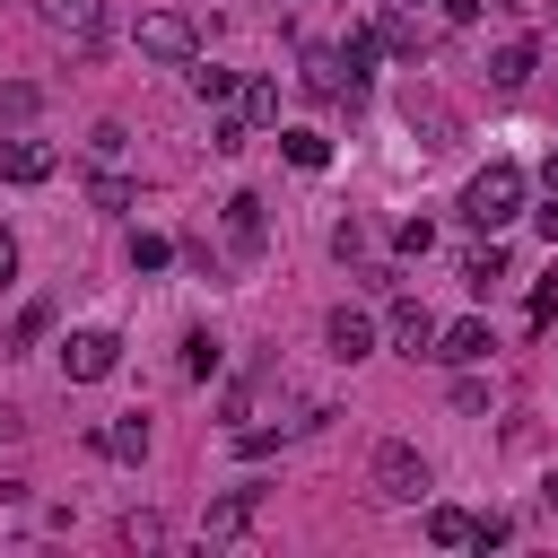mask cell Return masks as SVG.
Listing matches in <instances>:
<instances>
[{
	"label": "cell",
	"instance_id": "cell-1",
	"mask_svg": "<svg viewBox=\"0 0 558 558\" xmlns=\"http://www.w3.org/2000/svg\"><path fill=\"white\" fill-rule=\"evenodd\" d=\"M514 209H523V166H514V157H488V166H480V174L462 183V218L497 235V227H506Z\"/></svg>",
	"mask_w": 558,
	"mask_h": 558
},
{
	"label": "cell",
	"instance_id": "cell-2",
	"mask_svg": "<svg viewBox=\"0 0 558 558\" xmlns=\"http://www.w3.org/2000/svg\"><path fill=\"white\" fill-rule=\"evenodd\" d=\"M375 497L418 506V497H427V453H418V445H401V436H384V445H375Z\"/></svg>",
	"mask_w": 558,
	"mask_h": 558
},
{
	"label": "cell",
	"instance_id": "cell-3",
	"mask_svg": "<svg viewBox=\"0 0 558 558\" xmlns=\"http://www.w3.org/2000/svg\"><path fill=\"white\" fill-rule=\"evenodd\" d=\"M113 366H122V340H113V331H70V340H61V375H70V384H105Z\"/></svg>",
	"mask_w": 558,
	"mask_h": 558
},
{
	"label": "cell",
	"instance_id": "cell-4",
	"mask_svg": "<svg viewBox=\"0 0 558 558\" xmlns=\"http://www.w3.org/2000/svg\"><path fill=\"white\" fill-rule=\"evenodd\" d=\"M140 52H148V61H192L201 35H192L183 9H148V17H140Z\"/></svg>",
	"mask_w": 558,
	"mask_h": 558
},
{
	"label": "cell",
	"instance_id": "cell-5",
	"mask_svg": "<svg viewBox=\"0 0 558 558\" xmlns=\"http://www.w3.org/2000/svg\"><path fill=\"white\" fill-rule=\"evenodd\" d=\"M35 9H44V26H52L61 44H78V52L105 44V0H35Z\"/></svg>",
	"mask_w": 558,
	"mask_h": 558
},
{
	"label": "cell",
	"instance_id": "cell-6",
	"mask_svg": "<svg viewBox=\"0 0 558 558\" xmlns=\"http://www.w3.org/2000/svg\"><path fill=\"white\" fill-rule=\"evenodd\" d=\"M488 349H497V340H488V323H480V314H462V323H436V349H427V357H445V366H480Z\"/></svg>",
	"mask_w": 558,
	"mask_h": 558
},
{
	"label": "cell",
	"instance_id": "cell-7",
	"mask_svg": "<svg viewBox=\"0 0 558 558\" xmlns=\"http://www.w3.org/2000/svg\"><path fill=\"white\" fill-rule=\"evenodd\" d=\"M262 514V488H227V497H209V514H201V532L209 541H244V523Z\"/></svg>",
	"mask_w": 558,
	"mask_h": 558
},
{
	"label": "cell",
	"instance_id": "cell-8",
	"mask_svg": "<svg viewBox=\"0 0 558 558\" xmlns=\"http://www.w3.org/2000/svg\"><path fill=\"white\" fill-rule=\"evenodd\" d=\"M52 148L44 140H0V183H52Z\"/></svg>",
	"mask_w": 558,
	"mask_h": 558
},
{
	"label": "cell",
	"instance_id": "cell-9",
	"mask_svg": "<svg viewBox=\"0 0 558 558\" xmlns=\"http://www.w3.org/2000/svg\"><path fill=\"white\" fill-rule=\"evenodd\" d=\"M296 78H305V96H323V105H340V96H357V78H340V52H331V44H314Z\"/></svg>",
	"mask_w": 558,
	"mask_h": 558
},
{
	"label": "cell",
	"instance_id": "cell-10",
	"mask_svg": "<svg viewBox=\"0 0 558 558\" xmlns=\"http://www.w3.org/2000/svg\"><path fill=\"white\" fill-rule=\"evenodd\" d=\"M227 244H235L244 262L270 244V218H262V201H253V192H235V201H227Z\"/></svg>",
	"mask_w": 558,
	"mask_h": 558
},
{
	"label": "cell",
	"instance_id": "cell-11",
	"mask_svg": "<svg viewBox=\"0 0 558 558\" xmlns=\"http://www.w3.org/2000/svg\"><path fill=\"white\" fill-rule=\"evenodd\" d=\"M323 340H331V357H349V366H357V357L375 349V323H366L357 305H331V323H323Z\"/></svg>",
	"mask_w": 558,
	"mask_h": 558
},
{
	"label": "cell",
	"instance_id": "cell-12",
	"mask_svg": "<svg viewBox=\"0 0 558 558\" xmlns=\"http://www.w3.org/2000/svg\"><path fill=\"white\" fill-rule=\"evenodd\" d=\"M392 340H401L410 357H427V349H436V314H427L418 296H392Z\"/></svg>",
	"mask_w": 558,
	"mask_h": 558
},
{
	"label": "cell",
	"instance_id": "cell-13",
	"mask_svg": "<svg viewBox=\"0 0 558 558\" xmlns=\"http://www.w3.org/2000/svg\"><path fill=\"white\" fill-rule=\"evenodd\" d=\"M96 445H105L113 462H140V453H148V418H140V410H122V418H105V427H96Z\"/></svg>",
	"mask_w": 558,
	"mask_h": 558
},
{
	"label": "cell",
	"instance_id": "cell-14",
	"mask_svg": "<svg viewBox=\"0 0 558 558\" xmlns=\"http://www.w3.org/2000/svg\"><path fill=\"white\" fill-rule=\"evenodd\" d=\"M532 70H541V44H532V35H514V44H497V61H488V78H497V87H523Z\"/></svg>",
	"mask_w": 558,
	"mask_h": 558
},
{
	"label": "cell",
	"instance_id": "cell-15",
	"mask_svg": "<svg viewBox=\"0 0 558 558\" xmlns=\"http://www.w3.org/2000/svg\"><path fill=\"white\" fill-rule=\"evenodd\" d=\"M401 122H410V131H418L427 148H445V140H453V113H445L436 96H418V87H410V105H401Z\"/></svg>",
	"mask_w": 558,
	"mask_h": 558
},
{
	"label": "cell",
	"instance_id": "cell-16",
	"mask_svg": "<svg viewBox=\"0 0 558 558\" xmlns=\"http://www.w3.org/2000/svg\"><path fill=\"white\" fill-rule=\"evenodd\" d=\"M471 532H480V514H462V506H427V541H436V549H471Z\"/></svg>",
	"mask_w": 558,
	"mask_h": 558
},
{
	"label": "cell",
	"instance_id": "cell-17",
	"mask_svg": "<svg viewBox=\"0 0 558 558\" xmlns=\"http://www.w3.org/2000/svg\"><path fill=\"white\" fill-rule=\"evenodd\" d=\"M375 52H384V35H375V26H349V44H340V70H349V78L366 87V70H375Z\"/></svg>",
	"mask_w": 558,
	"mask_h": 558
},
{
	"label": "cell",
	"instance_id": "cell-18",
	"mask_svg": "<svg viewBox=\"0 0 558 558\" xmlns=\"http://www.w3.org/2000/svg\"><path fill=\"white\" fill-rule=\"evenodd\" d=\"M183 70H192V96H201V105H227V96H235V70H218V61H201V52H192Z\"/></svg>",
	"mask_w": 558,
	"mask_h": 558
},
{
	"label": "cell",
	"instance_id": "cell-19",
	"mask_svg": "<svg viewBox=\"0 0 558 558\" xmlns=\"http://www.w3.org/2000/svg\"><path fill=\"white\" fill-rule=\"evenodd\" d=\"M279 148H288V166H305V174L331 166V140H323V131H279Z\"/></svg>",
	"mask_w": 558,
	"mask_h": 558
},
{
	"label": "cell",
	"instance_id": "cell-20",
	"mask_svg": "<svg viewBox=\"0 0 558 558\" xmlns=\"http://www.w3.org/2000/svg\"><path fill=\"white\" fill-rule=\"evenodd\" d=\"M375 35H384V52H401V61H418V17H401V9H392V17L375 26Z\"/></svg>",
	"mask_w": 558,
	"mask_h": 558
},
{
	"label": "cell",
	"instance_id": "cell-21",
	"mask_svg": "<svg viewBox=\"0 0 558 558\" xmlns=\"http://www.w3.org/2000/svg\"><path fill=\"white\" fill-rule=\"evenodd\" d=\"M218 357H227V349H218L209 331H183V375H218Z\"/></svg>",
	"mask_w": 558,
	"mask_h": 558
},
{
	"label": "cell",
	"instance_id": "cell-22",
	"mask_svg": "<svg viewBox=\"0 0 558 558\" xmlns=\"http://www.w3.org/2000/svg\"><path fill=\"white\" fill-rule=\"evenodd\" d=\"M35 105H44V87H35V78H9V87H0V122H26Z\"/></svg>",
	"mask_w": 558,
	"mask_h": 558
},
{
	"label": "cell",
	"instance_id": "cell-23",
	"mask_svg": "<svg viewBox=\"0 0 558 558\" xmlns=\"http://www.w3.org/2000/svg\"><path fill=\"white\" fill-rule=\"evenodd\" d=\"M244 122H279V78H253L244 87Z\"/></svg>",
	"mask_w": 558,
	"mask_h": 558
},
{
	"label": "cell",
	"instance_id": "cell-24",
	"mask_svg": "<svg viewBox=\"0 0 558 558\" xmlns=\"http://www.w3.org/2000/svg\"><path fill=\"white\" fill-rule=\"evenodd\" d=\"M462 279H471V288H480V296H488V288H497V279H506V253H497V244H488V253H471V262H462Z\"/></svg>",
	"mask_w": 558,
	"mask_h": 558
},
{
	"label": "cell",
	"instance_id": "cell-25",
	"mask_svg": "<svg viewBox=\"0 0 558 558\" xmlns=\"http://www.w3.org/2000/svg\"><path fill=\"white\" fill-rule=\"evenodd\" d=\"M87 201H96V209H131V183H122V174H87Z\"/></svg>",
	"mask_w": 558,
	"mask_h": 558
},
{
	"label": "cell",
	"instance_id": "cell-26",
	"mask_svg": "<svg viewBox=\"0 0 558 558\" xmlns=\"http://www.w3.org/2000/svg\"><path fill=\"white\" fill-rule=\"evenodd\" d=\"M166 262H174L166 235H131V270H166Z\"/></svg>",
	"mask_w": 558,
	"mask_h": 558
},
{
	"label": "cell",
	"instance_id": "cell-27",
	"mask_svg": "<svg viewBox=\"0 0 558 558\" xmlns=\"http://www.w3.org/2000/svg\"><path fill=\"white\" fill-rule=\"evenodd\" d=\"M44 323H52V305H26V314H17V331H9V349H35V340H44Z\"/></svg>",
	"mask_w": 558,
	"mask_h": 558
},
{
	"label": "cell",
	"instance_id": "cell-28",
	"mask_svg": "<svg viewBox=\"0 0 558 558\" xmlns=\"http://www.w3.org/2000/svg\"><path fill=\"white\" fill-rule=\"evenodd\" d=\"M122 541H131V549H157L166 523H157V514H122Z\"/></svg>",
	"mask_w": 558,
	"mask_h": 558
},
{
	"label": "cell",
	"instance_id": "cell-29",
	"mask_svg": "<svg viewBox=\"0 0 558 558\" xmlns=\"http://www.w3.org/2000/svg\"><path fill=\"white\" fill-rule=\"evenodd\" d=\"M331 253H340V262H357V253H366V227H357V218H340V227H331Z\"/></svg>",
	"mask_w": 558,
	"mask_h": 558
},
{
	"label": "cell",
	"instance_id": "cell-30",
	"mask_svg": "<svg viewBox=\"0 0 558 558\" xmlns=\"http://www.w3.org/2000/svg\"><path fill=\"white\" fill-rule=\"evenodd\" d=\"M453 410H462V418H480V410H488V384H480V375H462V384H453Z\"/></svg>",
	"mask_w": 558,
	"mask_h": 558
},
{
	"label": "cell",
	"instance_id": "cell-31",
	"mask_svg": "<svg viewBox=\"0 0 558 558\" xmlns=\"http://www.w3.org/2000/svg\"><path fill=\"white\" fill-rule=\"evenodd\" d=\"M506 541H514V523H506V514H480V532H471V549H506Z\"/></svg>",
	"mask_w": 558,
	"mask_h": 558
},
{
	"label": "cell",
	"instance_id": "cell-32",
	"mask_svg": "<svg viewBox=\"0 0 558 558\" xmlns=\"http://www.w3.org/2000/svg\"><path fill=\"white\" fill-rule=\"evenodd\" d=\"M244 140H253V131H244V122H235V113H227V122H218V131H209V148H218V157H235V148H244Z\"/></svg>",
	"mask_w": 558,
	"mask_h": 558
},
{
	"label": "cell",
	"instance_id": "cell-33",
	"mask_svg": "<svg viewBox=\"0 0 558 558\" xmlns=\"http://www.w3.org/2000/svg\"><path fill=\"white\" fill-rule=\"evenodd\" d=\"M392 244H401V253H427V244H436V227H427V218H401V235H392Z\"/></svg>",
	"mask_w": 558,
	"mask_h": 558
},
{
	"label": "cell",
	"instance_id": "cell-34",
	"mask_svg": "<svg viewBox=\"0 0 558 558\" xmlns=\"http://www.w3.org/2000/svg\"><path fill=\"white\" fill-rule=\"evenodd\" d=\"M270 445H279V427H244V436H235V453H244V462H262Z\"/></svg>",
	"mask_w": 558,
	"mask_h": 558
},
{
	"label": "cell",
	"instance_id": "cell-35",
	"mask_svg": "<svg viewBox=\"0 0 558 558\" xmlns=\"http://www.w3.org/2000/svg\"><path fill=\"white\" fill-rule=\"evenodd\" d=\"M436 9H445V26H471L480 17V0H436Z\"/></svg>",
	"mask_w": 558,
	"mask_h": 558
},
{
	"label": "cell",
	"instance_id": "cell-36",
	"mask_svg": "<svg viewBox=\"0 0 558 558\" xmlns=\"http://www.w3.org/2000/svg\"><path fill=\"white\" fill-rule=\"evenodd\" d=\"M9 279H17V235L0 227V288H9Z\"/></svg>",
	"mask_w": 558,
	"mask_h": 558
},
{
	"label": "cell",
	"instance_id": "cell-37",
	"mask_svg": "<svg viewBox=\"0 0 558 558\" xmlns=\"http://www.w3.org/2000/svg\"><path fill=\"white\" fill-rule=\"evenodd\" d=\"M541 235H549V244H558V192H549V209H541Z\"/></svg>",
	"mask_w": 558,
	"mask_h": 558
},
{
	"label": "cell",
	"instance_id": "cell-38",
	"mask_svg": "<svg viewBox=\"0 0 558 558\" xmlns=\"http://www.w3.org/2000/svg\"><path fill=\"white\" fill-rule=\"evenodd\" d=\"M541 183H549V192H558V148H549V166H541Z\"/></svg>",
	"mask_w": 558,
	"mask_h": 558
},
{
	"label": "cell",
	"instance_id": "cell-39",
	"mask_svg": "<svg viewBox=\"0 0 558 558\" xmlns=\"http://www.w3.org/2000/svg\"><path fill=\"white\" fill-rule=\"evenodd\" d=\"M541 497H549V514H558V480H549V488H541Z\"/></svg>",
	"mask_w": 558,
	"mask_h": 558
},
{
	"label": "cell",
	"instance_id": "cell-40",
	"mask_svg": "<svg viewBox=\"0 0 558 558\" xmlns=\"http://www.w3.org/2000/svg\"><path fill=\"white\" fill-rule=\"evenodd\" d=\"M392 9H418V0H392Z\"/></svg>",
	"mask_w": 558,
	"mask_h": 558
}]
</instances>
